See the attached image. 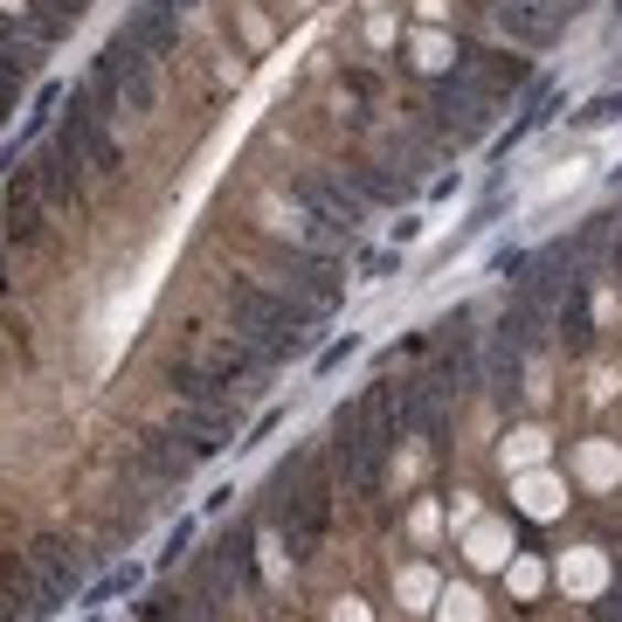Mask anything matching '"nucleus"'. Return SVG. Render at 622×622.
I'll use <instances>...</instances> for the list:
<instances>
[{
  "mask_svg": "<svg viewBox=\"0 0 622 622\" xmlns=\"http://www.w3.org/2000/svg\"><path fill=\"white\" fill-rule=\"evenodd\" d=\"M173 436L187 443L201 463L222 457L228 443H236V401H180L173 408Z\"/></svg>",
  "mask_w": 622,
  "mask_h": 622,
  "instance_id": "nucleus-10",
  "label": "nucleus"
},
{
  "mask_svg": "<svg viewBox=\"0 0 622 622\" xmlns=\"http://www.w3.org/2000/svg\"><path fill=\"white\" fill-rule=\"evenodd\" d=\"M415 118H422L450 152H463V146H478V139L491 132L498 104L478 90V76H463V69L450 63V69H436V76H429V90H422V104H415Z\"/></svg>",
  "mask_w": 622,
  "mask_h": 622,
  "instance_id": "nucleus-4",
  "label": "nucleus"
},
{
  "mask_svg": "<svg viewBox=\"0 0 622 622\" xmlns=\"http://www.w3.org/2000/svg\"><path fill=\"white\" fill-rule=\"evenodd\" d=\"M346 90H353V97H374V90H380V76H374L367 63H353V69H346Z\"/></svg>",
  "mask_w": 622,
  "mask_h": 622,
  "instance_id": "nucleus-25",
  "label": "nucleus"
},
{
  "mask_svg": "<svg viewBox=\"0 0 622 622\" xmlns=\"http://www.w3.org/2000/svg\"><path fill=\"white\" fill-rule=\"evenodd\" d=\"M457 69L478 76V90L491 104H512V97H526L539 84L533 56H526V49H512V42H457Z\"/></svg>",
  "mask_w": 622,
  "mask_h": 622,
  "instance_id": "nucleus-6",
  "label": "nucleus"
},
{
  "mask_svg": "<svg viewBox=\"0 0 622 622\" xmlns=\"http://www.w3.org/2000/svg\"><path fill=\"white\" fill-rule=\"evenodd\" d=\"M401 443V422H395V401H387V380H374L367 395H353L332 408V429H325V457H332V478L353 498H380L387 491V463H395Z\"/></svg>",
  "mask_w": 622,
  "mask_h": 622,
  "instance_id": "nucleus-1",
  "label": "nucleus"
},
{
  "mask_svg": "<svg viewBox=\"0 0 622 622\" xmlns=\"http://www.w3.org/2000/svg\"><path fill=\"white\" fill-rule=\"evenodd\" d=\"M615 118H622V90H602V97H588L581 111H575L581 132H602V125H615Z\"/></svg>",
  "mask_w": 622,
  "mask_h": 622,
  "instance_id": "nucleus-19",
  "label": "nucleus"
},
{
  "mask_svg": "<svg viewBox=\"0 0 622 622\" xmlns=\"http://www.w3.org/2000/svg\"><path fill=\"white\" fill-rule=\"evenodd\" d=\"M340 173L353 180V194L367 201V207H401L415 187H422V180H408V173H401V160H380V152H346Z\"/></svg>",
  "mask_w": 622,
  "mask_h": 622,
  "instance_id": "nucleus-12",
  "label": "nucleus"
},
{
  "mask_svg": "<svg viewBox=\"0 0 622 622\" xmlns=\"http://www.w3.org/2000/svg\"><path fill=\"white\" fill-rule=\"evenodd\" d=\"M332 498H340V478H332L325 450H291L270 478V512H277V539L291 560H311L332 533Z\"/></svg>",
  "mask_w": 622,
  "mask_h": 622,
  "instance_id": "nucleus-3",
  "label": "nucleus"
},
{
  "mask_svg": "<svg viewBox=\"0 0 622 622\" xmlns=\"http://www.w3.org/2000/svg\"><path fill=\"white\" fill-rule=\"evenodd\" d=\"M270 256H277V283L291 298H304L311 311H325V319H332V311L346 304V264H340V256H304L298 243L291 249L270 243Z\"/></svg>",
  "mask_w": 622,
  "mask_h": 622,
  "instance_id": "nucleus-7",
  "label": "nucleus"
},
{
  "mask_svg": "<svg viewBox=\"0 0 622 622\" xmlns=\"http://www.w3.org/2000/svg\"><path fill=\"white\" fill-rule=\"evenodd\" d=\"M554 340L567 353H594V277H575L554 304Z\"/></svg>",
  "mask_w": 622,
  "mask_h": 622,
  "instance_id": "nucleus-14",
  "label": "nucleus"
},
{
  "mask_svg": "<svg viewBox=\"0 0 622 622\" xmlns=\"http://www.w3.org/2000/svg\"><path fill=\"white\" fill-rule=\"evenodd\" d=\"M8 256H14V243H8V228H0V291H8V277H14V264H8Z\"/></svg>",
  "mask_w": 622,
  "mask_h": 622,
  "instance_id": "nucleus-28",
  "label": "nucleus"
},
{
  "mask_svg": "<svg viewBox=\"0 0 622 622\" xmlns=\"http://www.w3.org/2000/svg\"><path fill=\"white\" fill-rule=\"evenodd\" d=\"M29 567H35V615H56V609H69L76 594H84V554H76L69 539L42 533L29 547Z\"/></svg>",
  "mask_w": 622,
  "mask_h": 622,
  "instance_id": "nucleus-9",
  "label": "nucleus"
},
{
  "mask_svg": "<svg viewBox=\"0 0 622 622\" xmlns=\"http://www.w3.org/2000/svg\"><path fill=\"white\" fill-rule=\"evenodd\" d=\"M187 547H194V526L180 518V526L167 533V547H160V567H180V554H187Z\"/></svg>",
  "mask_w": 622,
  "mask_h": 622,
  "instance_id": "nucleus-22",
  "label": "nucleus"
},
{
  "mask_svg": "<svg viewBox=\"0 0 622 622\" xmlns=\"http://www.w3.org/2000/svg\"><path fill=\"white\" fill-rule=\"evenodd\" d=\"M132 622H180V602H167V594H152V602H139Z\"/></svg>",
  "mask_w": 622,
  "mask_h": 622,
  "instance_id": "nucleus-24",
  "label": "nucleus"
},
{
  "mask_svg": "<svg viewBox=\"0 0 622 622\" xmlns=\"http://www.w3.org/2000/svg\"><path fill=\"white\" fill-rule=\"evenodd\" d=\"M0 602H35V567H29V554H0Z\"/></svg>",
  "mask_w": 622,
  "mask_h": 622,
  "instance_id": "nucleus-18",
  "label": "nucleus"
},
{
  "mask_svg": "<svg viewBox=\"0 0 622 622\" xmlns=\"http://www.w3.org/2000/svg\"><path fill=\"white\" fill-rule=\"evenodd\" d=\"M139 463H146L152 478H187L201 457H194L187 443H180V436H160V429H146V436H139Z\"/></svg>",
  "mask_w": 622,
  "mask_h": 622,
  "instance_id": "nucleus-16",
  "label": "nucleus"
},
{
  "mask_svg": "<svg viewBox=\"0 0 622 622\" xmlns=\"http://www.w3.org/2000/svg\"><path fill=\"white\" fill-rule=\"evenodd\" d=\"M415 236H422V215H401V222H395V249L415 243Z\"/></svg>",
  "mask_w": 622,
  "mask_h": 622,
  "instance_id": "nucleus-27",
  "label": "nucleus"
},
{
  "mask_svg": "<svg viewBox=\"0 0 622 622\" xmlns=\"http://www.w3.org/2000/svg\"><path fill=\"white\" fill-rule=\"evenodd\" d=\"M491 29H498V42L526 49V56H539V49H554L567 35V21L547 14L539 0H491Z\"/></svg>",
  "mask_w": 622,
  "mask_h": 622,
  "instance_id": "nucleus-11",
  "label": "nucleus"
},
{
  "mask_svg": "<svg viewBox=\"0 0 622 622\" xmlns=\"http://www.w3.org/2000/svg\"><path fill=\"white\" fill-rule=\"evenodd\" d=\"M222 304H228V325L236 340L264 360V367H283L319 346V325L325 311H311L304 298H291L283 283H264V277H222Z\"/></svg>",
  "mask_w": 622,
  "mask_h": 622,
  "instance_id": "nucleus-2",
  "label": "nucleus"
},
{
  "mask_svg": "<svg viewBox=\"0 0 622 622\" xmlns=\"http://www.w3.org/2000/svg\"><path fill=\"white\" fill-rule=\"evenodd\" d=\"M484 387H491V401H498V408H512V401H518V387H526V353L505 346L498 332L484 340Z\"/></svg>",
  "mask_w": 622,
  "mask_h": 622,
  "instance_id": "nucleus-15",
  "label": "nucleus"
},
{
  "mask_svg": "<svg viewBox=\"0 0 622 622\" xmlns=\"http://www.w3.org/2000/svg\"><path fill=\"white\" fill-rule=\"evenodd\" d=\"M132 588H139V567H118V575H104L90 588V602H111V594H132Z\"/></svg>",
  "mask_w": 622,
  "mask_h": 622,
  "instance_id": "nucleus-20",
  "label": "nucleus"
},
{
  "mask_svg": "<svg viewBox=\"0 0 622 622\" xmlns=\"http://www.w3.org/2000/svg\"><path fill=\"white\" fill-rule=\"evenodd\" d=\"M118 35H125V42H139L146 56L160 63V56H173V49H180V8H173V0H139V8L125 14V29H118Z\"/></svg>",
  "mask_w": 622,
  "mask_h": 622,
  "instance_id": "nucleus-13",
  "label": "nucleus"
},
{
  "mask_svg": "<svg viewBox=\"0 0 622 622\" xmlns=\"http://www.w3.org/2000/svg\"><path fill=\"white\" fill-rule=\"evenodd\" d=\"M215 567H222V581H228V588H256V533L236 526V533H228L222 547H215Z\"/></svg>",
  "mask_w": 622,
  "mask_h": 622,
  "instance_id": "nucleus-17",
  "label": "nucleus"
},
{
  "mask_svg": "<svg viewBox=\"0 0 622 622\" xmlns=\"http://www.w3.org/2000/svg\"><path fill=\"white\" fill-rule=\"evenodd\" d=\"M353 353H360V332H346V340H332V346L319 353V374H340V367H346Z\"/></svg>",
  "mask_w": 622,
  "mask_h": 622,
  "instance_id": "nucleus-21",
  "label": "nucleus"
},
{
  "mask_svg": "<svg viewBox=\"0 0 622 622\" xmlns=\"http://www.w3.org/2000/svg\"><path fill=\"white\" fill-rule=\"evenodd\" d=\"M29 180L42 187L49 207H84V194H90V167H84V152H76L69 132H49L29 152Z\"/></svg>",
  "mask_w": 622,
  "mask_h": 622,
  "instance_id": "nucleus-8",
  "label": "nucleus"
},
{
  "mask_svg": "<svg viewBox=\"0 0 622 622\" xmlns=\"http://www.w3.org/2000/svg\"><path fill=\"white\" fill-rule=\"evenodd\" d=\"M539 8H547V14H560V21H581V14L594 8V0H539Z\"/></svg>",
  "mask_w": 622,
  "mask_h": 622,
  "instance_id": "nucleus-26",
  "label": "nucleus"
},
{
  "mask_svg": "<svg viewBox=\"0 0 622 622\" xmlns=\"http://www.w3.org/2000/svg\"><path fill=\"white\" fill-rule=\"evenodd\" d=\"M401 270V249H374V256H360V277H395Z\"/></svg>",
  "mask_w": 622,
  "mask_h": 622,
  "instance_id": "nucleus-23",
  "label": "nucleus"
},
{
  "mask_svg": "<svg viewBox=\"0 0 622 622\" xmlns=\"http://www.w3.org/2000/svg\"><path fill=\"white\" fill-rule=\"evenodd\" d=\"M283 187H291V201L304 207V222H325V228H340V236H353V243H360V222L374 215L340 167H291Z\"/></svg>",
  "mask_w": 622,
  "mask_h": 622,
  "instance_id": "nucleus-5",
  "label": "nucleus"
},
{
  "mask_svg": "<svg viewBox=\"0 0 622 622\" xmlns=\"http://www.w3.org/2000/svg\"><path fill=\"white\" fill-rule=\"evenodd\" d=\"M615 8H622V0H615Z\"/></svg>",
  "mask_w": 622,
  "mask_h": 622,
  "instance_id": "nucleus-29",
  "label": "nucleus"
}]
</instances>
